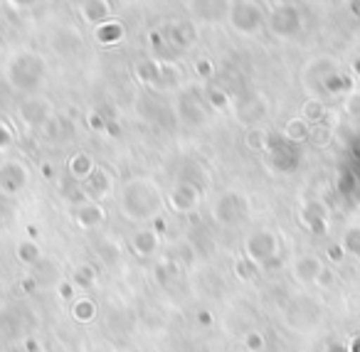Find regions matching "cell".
Masks as SVG:
<instances>
[{"mask_svg": "<svg viewBox=\"0 0 360 352\" xmlns=\"http://www.w3.org/2000/svg\"><path fill=\"white\" fill-rule=\"evenodd\" d=\"M160 193L150 180H131L121 195V209L134 222H148L160 212Z\"/></svg>", "mask_w": 360, "mask_h": 352, "instance_id": "6da1fadb", "label": "cell"}, {"mask_svg": "<svg viewBox=\"0 0 360 352\" xmlns=\"http://www.w3.org/2000/svg\"><path fill=\"white\" fill-rule=\"evenodd\" d=\"M279 247H281L279 237H276L274 232H269V229H259V232H255L250 239H247L245 256L255 263H264L266 259H271V256L279 254Z\"/></svg>", "mask_w": 360, "mask_h": 352, "instance_id": "7a4b0ae2", "label": "cell"}, {"mask_svg": "<svg viewBox=\"0 0 360 352\" xmlns=\"http://www.w3.org/2000/svg\"><path fill=\"white\" fill-rule=\"evenodd\" d=\"M212 214H215V222H220L222 227H235L247 217V200L237 193H227L215 202Z\"/></svg>", "mask_w": 360, "mask_h": 352, "instance_id": "3957f363", "label": "cell"}, {"mask_svg": "<svg viewBox=\"0 0 360 352\" xmlns=\"http://www.w3.org/2000/svg\"><path fill=\"white\" fill-rule=\"evenodd\" d=\"M323 268L326 266H323V261H321L319 256H314V254H304V256H296L291 271H294L296 281H301V283H319Z\"/></svg>", "mask_w": 360, "mask_h": 352, "instance_id": "277c9868", "label": "cell"}, {"mask_svg": "<svg viewBox=\"0 0 360 352\" xmlns=\"http://www.w3.org/2000/svg\"><path fill=\"white\" fill-rule=\"evenodd\" d=\"M198 200H200V193H198L195 185L183 183L173 190V195H170V207H173L175 212L186 214V212H193V209L198 207Z\"/></svg>", "mask_w": 360, "mask_h": 352, "instance_id": "5b68a950", "label": "cell"}, {"mask_svg": "<svg viewBox=\"0 0 360 352\" xmlns=\"http://www.w3.org/2000/svg\"><path fill=\"white\" fill-rule=\"evenodd\" d=\"M25 183H27V170L22 168V165L11 163L0 170V190H3V193H8V195L20 193V190L25 188Z\"/></svg>", "mask_w": 360, "mask_h": 352, "instance_id": "8992f818", "label": "cell"}, {"mask_svg": "<svg viewBox=\"0 0 360 352\" xmlns=\"http://www.w3.org/2000/svg\"><path fill=\"white\" fill-rule=\"evenodd\" d=\"M299 217H301V224H304L311 234H326V229H328V219H326L323 209H321L319 204H304Z\"/></svg>", "mask_w": 360, "mask_h": 352, "instance_id": "52a82bcc", "label": "cell"}, {"mask_svg": "<svg viewBox=\"0 0 360 352\" xmlns=\"http://www.w3.org/2000/svg\"><path fill=\"white\" fill-rule=\"evenodd\" d=\"M104 219H106L104 207H99V204H94V202L82 204V207L75 212V222H77V227H82V229H94V227H99V224L104 222Z\"/></svg>", "mask_w": 360, "mask_h": 352, "instance_id": "ba28073f", "label": "cell"}, {"mask_svg": "<svg viewBox=\"0 0 360 352\" xmlns=\"http://www.w3.org/2000/svg\"><path fill=\"white\" fill-rule=\"evenodd\" d=\"M131 247H134V252L139 254V256H153L160 247V237L153 229H141V232H136L134 239H131Z\"/></svg>", "mask_w": 360, "mask_h": 352, "instance_id": "9c48e42d", "label": "cell"}, {"mask_svg": "<svg viewBox=\"0 0 360 352\" xmlns=\"http://www.w3.org/2000/svg\"><path fill=\"white\" fill-rule=\"evenodd\" d=\"M340 249L345 256L360 259V227H348L340 237Z\"/></svg>", "mask_w": 360, "mask_h": 352, "instance_id": "30bf717a", "label": "cell"}, {"mask_svg": "<svg viewBox=\"0 0 360 352\" xmlns=\"http://www.w3.org/2000/svg\"><path fill=\"white\" fill-rule=\"evenodd\" d=\"M72 315L77 322H91L96 318V303L91 298H77L72 306Z\"/></svg>", "mask_w": 360, "mask_h": 352, "instance_id": "8fae6325", "label": "cell"}, {"mask_svg": "<svg viewBox=\"0 0 360 352\" xmlns=\"http://www.w3.org/2000/svg\"><path fill=\"white\" fill-rule=\"evenodd\" d=\"M15 254H18V261L25 263V266H37L42 261V249L35 242H20Z\"/></svg>", "mask_w": 360, "mask_h": 352, "instance_id": "7c38bea8", "label": "cell"}, {"mask_svg": "<svg viewBox=\"0 0 360 352\" xmlns=\"http://www.w3.org/2000/svg\"><path fill=\"white\" fill-rule=\"evenodd\" d=\"M178 261H173V259H165V261H158L155 263V281L158 283H170L175 281V276H178Z\"/></svg>", "mask_w": 360, "mask_h": 352, "instance_id": "4fadbf2b", "label": "cell"}, {"mask_svg": "<svg viewBox=\"0 0 360 352\" xmlns=\"http://www.w3.org/2000/svg\"><path fill=\"white\" fill-rule=\"evenodd\" d=\"M94 281H96V268L91 266V263H82V266L75 271V276H72V283L79 288L94 286Z\"/></svg>", "mask_w": 360, "mask_h": 352, "instance_id": "5bb4252c", "label": "cell"}, {"mask_svg": "<svg viewBox=\"0 0 360 352\" xmlns=\"http://www.w3.org/2000/svg\"><path fill=\"white\" fill-rule=\"evenodd\" d=\"M235 273H237V278H240V281H252V278L259 273V263H255V261H250L247 256H242V259H237V261H235Z\"/></svg>", "mask_w": 360, "mask_h": 352, "instance_id": "9a60e30c", "label": "cell"}, {"mask_svg": "<svg viewBox=\"0 0 360 352\" xmlns=\"http://www.w3.org/2000/svg\"><path fill=\"white\" fill-rule=\"evenodd\" d=\"M91 168H94V165H91L89 155L79 153L72 158V173H75V178H86V175L91 173Z\"/></svg>", "mask_w": 360, "mask_h": 352, "instance_id": "2e32d148", "label": "cell"}, {"mask_svg": "<svg viewBox=\"0 0 360 352\" xmlns=\"http://www.w3.org/2000/svg\"><path fill=\"white\" fill-rule=\"evenodd\" d=\"M242 342H245L247 352H262V350H264V345H266V342H264V335H262L259 330L247 332L245 340H242Z\"/></svg>", "mask_w": 360, "mask_h": 352, "instance_id": "e0dca14e", "label": "cell"}, {"mask_svg": "<svg viewBox=\"0 0 360 352\" xmlns=\"http://www.w3.org/2000/svg\"><path fill=\"white\" fill-rule=\"evenodd\" d=\"M286 133H289V138L299 141V138H306V133H309V129H306L304 121H291L289 129H286Z\"/></svg>", "mask_w": 360, "mask_h": 352, "instance_id": "ac0fdd59", "label": "cell"}, {"mask_svg": "<svg viewBox=\"0 0 360 352\" xmlns=\"http://www.w3.org/2000/svg\"><path fill=\"white\" fill-rule=\"evenodd\" d=\"M321 114H323V109H321V104H316V101H311V104L306 106V119H319Z\"/></svg>", "mask_w": 360, "mask_h": 352, "instance_id": "d6986e66", "label": "cell"}, {"mask_svg": "<svg viewBox=\"0 0 360 352\" xmlns=\"http://www.w3.org/2000/svg\"><path fill=\"white\" fill-rule=\"evenodd\" d=\"M345 254H343V249H340V244H333V247H328V259L330 261H340Z\"/></svg>", "mask_w": 360, "mask_h": 352, "instance_id": "ffe728a7", "label": "cell"}, {"mask_svg": "<svg viewBox=\"0 0 360 352\" xmlns=\"http://www.w3.org/2000/svg\"><path fill=\"white\" fill-rule=\"evenodd\" d=\"M259 268H269V271H271V268H281V256L276 254V256L266 259L264 263H259Z\"/></svg>", "mask_w": 360, "mask_h": 352, "instance_id": "44dd1931", "label": "cell"}, {"mask_svg": "<svg viewBox=\"0 0 360 352\" xmlns=\"http://www.w3.org/2000/svg\"><path fill=\"white\" fill-rule=\"evenodd\" d=\"M60 296H62V298H72V296H75V283L62 281V286H60Z\"/></svg>", "mask_w": 360, "mask_h": 352, "instance_id": "7402d4cb", "label": "cell"}, {"mask_svg": "<svg viewBox=\"0 0 360 352\" xmlns=\"http://www.w3.org/2000/svg\"><path fill=\"white\" fill-rule=\"evenodd\" d=\"M250 145H252V148H262V145H264V133H262V131L257 133V131H255V133L250 136Z\"/></svg>", "mask_w": 360, "mask_h": 352, "instance_id": "603a6c76", "label": "cell"}, {"mask_svg": "<svg viewBox=\"0 0 360 352\" xmlns=\"http://www.w3.org/2000/svg\"><path fill=\"white\" fill-rule=\"evenodd\" d=\"M198 322H202L205 327L212 325V313L210 311H198Z\"/></svg>", "mask_w": 360, "mask_h": 352, "instance_id": "cb8c5ba5", "label": "cell"}, {"mask_svg": "<svg viewBox=\"0 0 360 352\" xmlns=\"http://www.w3.org/2000/svg\"><path fill=\"white\" fill-rule=\"evenodd\" d=\"M323 352H348V345H343V342H328Z\"/></svg>", "mask_w": 360, "mask_h": 352, "instance_id": "d4e9b609", "label": "cell"}, {"mask_svg": "<svg viewBox=\"0 0 360 352\" xmlns=\"http://www.w3.org/2000/svg\"><path fill=\"white\" fill-rule=\"evenodd\" d=\"M348 111H350V114H358V111H360V96L358 94L348 99Z\"/></svg>", "mask_w": 360, "mask_h": 352, "instance_id": "484cf974", "label": "cell"}, {"mask_svg": "<svg viewBox=\"0 0 360 352\" xmlns=\"http://www.w3.org/2000/svg\"><path fill=\"white\" fill-rule=\"evenodd\" d=\"M8 143H11V133H8L6 126L0 124V148H6Z\"/></svg>", "mask_w": 360, "mask_h": 352, "instance_id": "4316f807", "label": "cell"}, {"mask_svg": "<svg viewBox=\"0 0 360 352\" xmlns=\"http://www.w3.org/2000/svg\"><path fill=\"white\" fill-rule=\"evenodd\" d=\"M348 345V352H360V335L350 337V342H345Z\"/></svg>", "mask_w": 360, "mask_h": 352, "instance_id": "83f0119b", "label": "cell"}]
</instances>
